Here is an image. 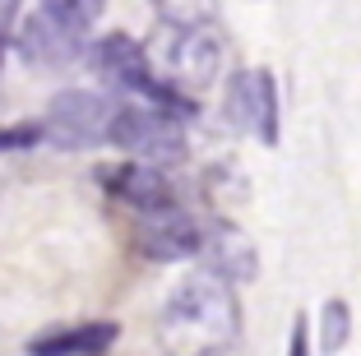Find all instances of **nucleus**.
<instances>
[{
    "label": "nucleus",
    "mask_w": 361,
    "mask_h": 356,
    "mask_svg": "<svg viewBox=\"0 0 361 356\" xmlns=\"http://www.w3.org/2000/svg\"><path fill=\"white\" fill-rule=\"evenodd\" d=\"M204 254H209V269L223 273L227 283L255 278V245L245 241L236 227H227V222H218V227L204 236Z\"/></svg>",
    "instance_id": "obj_10"
},
{
    "label": "nucleus",
    "mask_w": 361,
    "mask_h": 356,
    "mask_svg": "<svg viewBox=\"0 0 361 356\" xmlns=\"http://www.w3.org/2000/svg\"><path fill=\"white\" fill-rule=\"evenodd\" d=\"M167 84L176 88H204L223 65V42L209 23H167L162 28V51H158Z\"/></svg>",
    "instance_id": "obj_5"
},
{
    "label": "nucleus",
    "mask_w": 361,
    "mask_h": 356,
    "mask_svg": "<svg viewBox=\"0 0 361 356\" xmlns=\"http://www.w3.org/2000/svg\"><path fill=\"white\" fill-rule=\"evenodd\" d=\"M287 356H310V343H306V314L292 319V338H287Z\"/></svg>",
    "instance_id": "obj_15"
},
{
    "label": "nucleus",
    "mask_w": 361,
    "mask_h": 356,
    "mask_svg": "<svg viewBox=\"0 0 361 356\" xmlns=\"http://www.w3.org/2000/svg\"><path fill=\"white\" fill-rule=\"evenodd\" d=\"M116 338H121V329L111 324V319H97V324H70V329L37 333L28 343V356H102Z\"/></svg>",
    "instance_id": "obj_9"
},
{
    "label": "nucleus",
    "mask_w": 361,
    "mask_h": 356,
    "mask_svg": "<svg viewBox=\"0 0 361 356\" xmlns=\"http://www.w3.org/2000/svg\"><path fill=\"white\" fill-rule=\"evenodd\" d=\"M19 5H23V0H0V37L10 32L14 19H19Z\"/></svg>",
    "instance_id": "obj_16"
},
{
    "label": "nucleus",
    "mask_w": 361,
    "mask_h": 356,
    "mask_svg": "<svg viewBox=\"0 0 361 356\" xmlns=\"http://www.w3.org/2000/svg\"><path fill=\"white\" fill-rule=\"evenodd\" d=\"M227 125L255 135L259 144H278V84L269 70H236L223 97Z\"/></svg>",
    "instance_id": "obj_6"
},
{
    "label": "nucleus",
    "mask_w": 361,
    "mask_h": 356,
    "mask_svg": "<svg viewBox=\"0 0 361 356\" xmlns=\"http://www.w3.org/2000/svg\"><path fill=\"white\" fill-rule=\"evenodd\" d=\"M241 333V305L223 273L200 269L171 287L158 314V338L171 356H213L227 352Z\"/></svg>",
    "instance_id": "obj_1"
},
{
    "label": "nucleus",
    "mask_w": 361,
    "mask_h": 356,
    "mask_svg": "<svg viewBox=\"0 0 361 356\" xmlns=\"http://www.w3.org/2000/svg\"><path fill=\"white\" fill-rule=\"evenodd\" d=\"M97 180L106 185V195H116L121 204H130V209H139V213L176 209L171 180L158 171V162H121V167H102Z\"/></svg>",
    "instance_id": "obj_7"
},
{
    "label": "nucleus",
    "mask_w": 361,
    "mask_h": 356,
    "mask_svg": "<svg viewBox=\"0 0 361 356\" xmlns=\"http://www.w3.org/2000/svg\"><path fill=\"white\" fill-rule=\"evenodd\" d=\"M352 338V310L343 296H329L324 301V310H319V347H324V356L343 352Z\"/></svg>",
    "instance_id": "obj_13"
},
{
    "label": "nucleus",
    "mask_w": 361,
    "mask_h": 356,
    "mask_svg": "<svg viewBox=\"0 0 361 356\" xmlns=\"http://www.w3.org/2000/svg\"><path fill=\"white\" fill-rule=\"evenodd\" d=\"M47 139V130H42V121L37 125H14V130H0V153L10 148V153H19V148H32V144H42Z\"/></svg>",
    "instance_id": "obj_14"
},
{
    "label": "nucleus",
    "mask_w": 361,
    "mask_h": 356,
    "mask_svg": "<svg viewBox=\"0 0 361 356\" xmlns=\"http://www.w3.org/2000/svg\"><path fill=\"white\" fill-rule=\"evenodd\" d=\"M93 65L106 74V79H111V84H121L126 93H135L139 102L162 106V111L180 116V121L195 111V102L180 93L176 84H167V79H158V74H153L149 51H144L135 37H126V32H111V37H102V42L93 47Z\"/></svg>",
    "instance_id": "obj_2"
},
{
    "label": "nucleus",
    "mask_w": 361,
    "mask_h": 356,
    "mask_svg": "<svg viewBox=\"0 0 361 356\" xmlns=\"http://www.w3.org/2000/svg\"><path fill=\"white\" fill-rule=\"evenodd\" d=\"M209 231L180 209H162V213H144L139 222V250L149 259H190L204 250Z\"/></svg>",
    "instance_id": "obj_8"
},
{
    "label": "nucleus",
    "mask_w": 361,
    "mask_h": 356,
    "mask_svg": "<svg viewBox=\"0 0 361 356\" xmlns=\"http://www.w3.org/2000/svg\"><path fill=\"white\" fill-rule=\"evenodd\" d=\"M111 116L116 106L106 102L102 93L93 88H65L47 102L42 111V130H47V144L51 148H65V153H75V148H93L111 135Z\"/></svg>",
    "instance_id": "obj_4"
},
{
    "label": "nucleus",
    "mask_w": 361,
    "mask_h": 356,
    "mask_svg": "<svg viewBox=\"0 0 361 356\" xmlns=\"http://www.w3.org/2000/svg\"><path fill=\"white\" fill-rule=\"evenodd\" d=\"M106 144H116L121 153H135L139 162H180L185 130H180V116L139 102V106H116Z\"/></svg>",
    "instance_id": "obj_3"
},
{
    "label": "nucleus",
    "mask_w": 361,
    "mask_h": 356,
    "mask_svg": "<svg viewBox=\"0 0 361 356\" xmlns=\"http://www.w3.org/2000/svg\"><path fill=\"white\" fill-rule=\"evenodd\" d=\"M102 10H106V0H42V14H51L61 28L79 32V37L102 19Z\"/></svg>",
    "instance_id": "obj_12"
},
{
    "label": "nucleus",
    "mask_w": 361,
    "mask_h": 356,
    "mask_svg": "<svg viewBox=\"0 0 361 356\" xmlns=\"http://www.w3.org/2000/svg\"><path fill=\"white\" fill-rule=\"evenodd\" d=\"M23 56H28V61L61 65V61H70V56H79V32L61 28L51 14H37V19L23 23Z\"/></svg>",
    "instance_id": "obj_11"
}]
</instances>
